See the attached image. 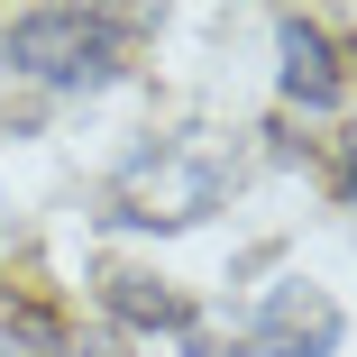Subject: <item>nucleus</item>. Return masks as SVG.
<instances>
[{
    "label": "nucleus",
    "mask_w": 357,
    "mask_h": 357,
    "mask_svg": "<svg viewBox=\"0 0 357 357\" xmlns=\"http://www.w3.org/2000/svg\"><path fill=\"white\" fill-rule=\"evenodd\" d=\"M46 348H55V321H46L28 294L0 284V357H46Z\"/></svg>",
    "instance_id": "obj_6"
},
{
    "label": "nucleus",
    "mask_w": 357,
    "mask_h": 357,
    "mask_svg": "<svg viewBox=\"0 0 357 357\" xmlns=\"http://www.w3.org/2000/svg\"><path fill=\"white\" fill-rule=\"evenodd\" d=\"M220 192H229V165L211 147H147V156L119 165L110 220L119 229H192V220L220 211Z\"/></svg>",
    "instance_id": "obj_1"
},
{
    "label": "nucleus",
    "mask_w": 357,
    "mask_h": 357,
    "mask_svg": "<svg viewBox=\"0 0 357 357\" xmlns=\"http://www.w3.org/2000/svg\"><path fill=\"white\" fill-rule=\"evenodd\" d=\"M248 348L257 357H330L339 348V303L321 284H275L248 321Z\"/></svg>",
    "instance_id": "obj_3"
},
{
    "label": "nucleus",
    "mask_w": 357,
    "mask_h": 357,
    "mask_svg": "<svg viewBox=\"0 0 357 357\" xmlns=\"http://www.w3.org/2000/svg\"><path fill=\"white\" fill-rule=\"evenodd\" d=\"M10 64L46 92H92L119 74V28L101 10H28L10 19Z\"/></svg>",
    "instance_id": "obj_2"
},
{
    "label": "nucleus",
    "mask_w": 357,
    "mask_h": 357,
    "mask_svg": "<svg viewBox=\"0 0 357 357\" xmlns=\"http://www.w3.org/2000/svg\"><path fill=\"white\" fill-rule=\"evenodd\" d=\"M101 303H110L119 321H137V330H183V321H192L174 294H156V275H110V284H101Z\"/></svg>",
    "instance_id": "obj_5"
},
{
    "label": "nucleus",
    "mask_w": 357,
    "mask_h": 357,
    "mask_svg": "<svg viewBox=\"0 0 357 357\" xmlns=\"http://www.w3.org/2000/svg\"><path fill=\"white\" fill-rule=\"evenodd\" d=\"M275 46H284V101H303V110H330L339 101V55L312 19H275Z\"/></svg>",
    "instance_id": "obj_4"
}]
</instances>
